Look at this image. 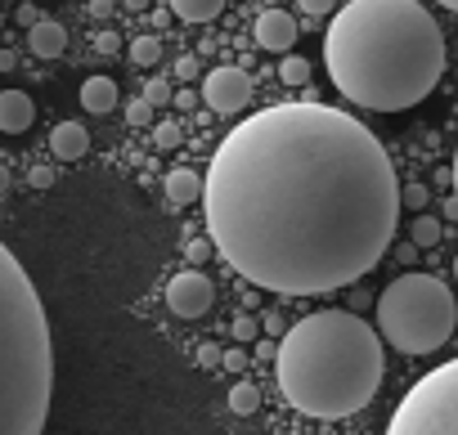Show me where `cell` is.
<instances>
[{
	"label": "cell",
	"mask_w": 458,
	"mask_h": 435,
	"mask_svg": "<svg viewBox=\"0 0 458 435\" xmlns=\"http://www.w3.org/2000/svg\"><path fill=\"white\" fill-rule=\"evenodd\" d=\"M207 238L248 283L319 297L360 283L391 247L400 180L364 121L275 104L220 139L202 180Z\"/></svg>",
	"instance_id": "1"
},
{
	"label": "cell",
	"mask_w": 458,
	"mask_h": 435,
	"mask_svg": "<svg viewBox=\"0 0 458 435\" xmlns=\"http://www.w3.org/2000/svg\"><path fill=\"white\" fill-rule=\"evenodd\" d=\"M324 63L351 104L404 113L445 77V37L418 0H351L333 10Z\"/></svg>",
	"instance_id": "2"
},
{
	"label": "cell",
	"mask_w": 458,
	"mask_h": 435,
	"mask_svg": "<svg viewBox=\"0 0 458 435\" xmlns=\"http://www.w3.org/2000/svg\"><path fill=\"white\" fill-rule=\"evenodd\" d=\"M382 337L355 310H319L293 323L275 350L284 399L319 422L360 413L382 386Z\"/></svg>",
	"instance_id": "3"
},
{
	"label": "cell",
	"mask_w": 458,
	"mask_h": 435,
	"mask_svg": "<svg viewBox=\"0 0 458 435\" xmlns=\"http://www.w3.org/2000/svg\"><path fill=\"white\" fill-rule=\"evenodd\" d=\"M55 395V341L37 283L0 243V435H41Z\"/></svg>",
	"instance_id": "4"
},
{
	"label": "cell",
	"mask_w": 458,
	"mask_h": 435,
	"mask_svg": "<svg viewBox=\"0 0 458 435\" xmlns=\"http://www.w3.org/2000/svg\"><path fill=\"white\" fill-rule=\"evenodd\" d=\"M458 305L436 274H400L377 297V337L400 355H431L454 337Z\"/></svg>",
	"instance_id": "5"
},
{
	"label": "cell",
	"mask_w": 458,
	"mask_h": 435,
	"mask_svg": "<svg viewBox=\"0 0 458 435\" xmlns=\"http://www.w3.org/2000/svg\"><path fill=\"white\" fill-rule=\"evenodd\" d=\"M386 435H458V359L431 368L409 386V395L391 413Z\"/></svg>",
	"instance_id": "6"
},
{
	"label": "cell",
	"mask_w": 458,
	"mask_h": 435,
	"mask_svg": "<svg viewBox=\"0 0 458 435\" xmlns=\"http://www.w3.org/2000/svg\"><path fill=\"white\" fill-rule=\"evenodd\" d=\"M211 113H239L252 99V77L243 68H211L202 77V95H198Z\"/></svg>",
	"instance_id": "7"
},
{
	"label": "cell",
	"mask_w": 458,
	"mask_h": 435,
	"mask_svg": "<svg viewBox=\"0 0 458 435\" xmlns=\"http://www.w3.org/2000/svg\"><path fill=\"white\" fill-rule=\"evenodd\" d=\"M166 305L175 319H202L216 305V283L202 270H184L166 283Z\"/></svg>",
	"instance_id": "8"
},
{
	"label": "cell",
	"mask_w": 458,
	"mask_h": 435,
	"mask_svg": "<svg viewBox=\"0 0 458 435\" xmlns=\"http://www.w3.org/2000/svg\"><path fill=\"white\" fill-rule=\"evenodd\" d=\"M257 46L270 54H288L297 46V19L288 10H266L257 19Z\"/></svg>",
	"instance_id": "9"
},
{
	"label": "cell",
	"mask_w": 458,
	"mask_h": 435,
	"mask_svg": "<svg viewBox=\"0 0 458 435\" xmlns=\"http://www.w3.org/2000/svg\"><path fill=\"white\" fill-rule=\"evenodd\" d=\"M32 121H37V104L28 90H0V130L23 135Z\"/></svg>",
	"instance_id": "10"
},
{
	"label": "cell",
	"mask_w": 458,
	"mask_h": 435,
	"mask_svg": "<svg viewBox=\"0 0 458 435\" xmlns=\"http://www.w3.org/2000/svg\"><path fill=\"white\" fill-rule=\"evenodd\" d=\"M50 153H55L59 162H81V157L90 153L86 126H81V121H59V126L50 130Z\"/></svg>",
	"instance_id": "11"
},
{
	"label": "cell",
	"mask_w": 458,
	"mask_h": 435,
	"mask_svg": "<svg viewBox=\"0 0 458 435\" xmlns=\"http://www.w3.org/2000/svg\"><path fill=\"white\" fill-rule=\"evenodd\" d=\"M28 46H32V54H37V59H59V54L68 50V32H64V23L41 19V23H32V28H28Z\"/></svg>",
	"instance_id": "12"
},
{
	"label": "cell",
	"mask_w": 458,
	"mask_h": 435,
	"mask_svg": "<svg viewBox=\"0 0 458 435\" xmlns=\"http://www.w3.org/2000/svg\"><path fill=\"white\" fill-rule=\"evenodd\" d=\"M162 188H166V197H171L175 206H193V202H202V175H198V171H189V166L166 171Z\"/></svg>",
	"instance_id": "13"
},
{
	"label": "cell",
	"mask_w": 458,
	"mask_h": 435,
	"mask_svg": "<svg viewBox=\"0 0 458 435\" xmlns=\"http://www.w3.org/2000/svg\"><path fill=\"white\" fill-rule=\"evenodd\" d=\"M81 108L95 113V117L113 113V108H117V81H113V77H86V86H81Z\"/></svg>",
	"instance_id": "14"
},
{
	"label": "cell",
	"mask_w": 458,
	"mask_h": 435,
	"mask_svg": "<svg viewBox=\"0 0 458 435\" xmlns=\"http://www.w3.org/2000/svg\"><path fill=\"white\" fill-rule=\"evenodd\" d=\"M171 10L184 23H211V19H220L225 0H171Z\"/></svg>",
	"instance_id": "15"
},
{
	"label": "cell",
	"mask_w": 458,
	"mask_h": 435,
	"mask_svg": "<svg viewBox=\"0 0 458 435\" xmlns=\"http://www.w3.org/2000/svg\"><path fill=\"white\" fill-rule=\"evenodd\" d=\"M440 238H445V225L436 221V215L418 211L413 221H409V243H413V247H436Z\"/></svg>",
	"instance_id": "16"
},
{
	"label": "cell",
	"mask_w": 458,
	"mask_h": 435,
	"mask_svg": "<svg viewBox=\"0 0 458 435\" xmlns=\"http://www.w3.org/2000/svg\"><path fill=\"white\" fill-rule=\"evenodd\" d=\"M261 408V390L252 381H234L229 386V413H239V417H252Z\"/></svg>",
	"instance_id": "17"
},
{
	"label": "cell",
	"mask_w": 458,
	"mask_h": 435,
	"mask_svg": "<svg viewBox=\"0 0 458 435\" xmlns=\"http://www.w3.org/2000/svg\"><path fill=\"white\" fill-rule=\"evenodd\" d=\"M126 54H131L135 68H157V63H162V41H157V37H135Z\"/></svg>",
	"instance_id": "18"
},
{
	"label": "cell",
	"mask_w": 458,
	"mask_h": 435,
	"mask_svg": "<svg viewBox=\"0 0 458 435\" xmlns=\"http://www.w3.org/2000/svg\"><path fill=\"white\" fill-rule=\"evenodd\" d=\"M288 86H306L310 81V63L301 59V54H284V72H279Z\"/></svg>",
	"instance_id": "19"
},
{
	"label": "cell",
	"mask_w": 458,
	"mask_h": 435,
	"mask_svg": "<svg viewBox=\"0 0 458 435\" xmlns=\"http://www.w3.org/2000/svg\"><path fill=\"white\" fill-rule=\"evenodd\" d=\"M140 99H148L153 108L171 104V81H166V77H148V81H144V95H140Z\"/></svg>",
	"instance_id": "20"
},
{
	"label": "cell",
	"mask_w": 458,
	"mask_h": 435,
	"mask_svg": "<svg viewBox=\"0 0 458 435\" xmlns=\"http://www.w3.org/2000/svg\"><path fill=\"white\" fill-rule=\"evenodd\" d=\"M427 197H431V188H427V184H400V206L422 211V206H427Z\"/></svg>",
	"instance_id": "21"
},
{
	"label": "cell",
	"mask_w": 458,
	"mask_h": 435,
	"mask_svg": "<svg viewBox=\"0 0 458 435\" xmlns=\"http://www.w3.org/2000/svg\"><path fill=\"white\" fill-rule=\"evenodd\" d=\"M229 332H234V341L243 346V341H257V332H261V323H257L252 314H239V319H234V328H229Z\"/></svg>",
	"instance_id": "22"
},
{
	"label": "cell",
	"mask_w": 458,
	"mask_h": 435,
	"mask_svg": "<svg viewBox=\"0 0 458 435\" xmlns=\"http://www.w3.org/2000/svg\"><path fill=\"white\" fill-rule=\"evenodd\" d=\"M126 121H131V126H148V121H153V104H148V99H131V104H126Z\"/></svg>",
	"instance_id": "23"
},
{
	"label": "cell",
	"mask_w": 458,
	"mask_h": 435,
	"mask_svg": "<svg viewBox=\"0 0 458 435\" xmlns=\"http://www.w3.org/2000/svg\"><path fill=\"white\" fill-rule=\"evenodd\" d=\"M153 144H157V148H180V130H175V121H157V126H153Z\"/></svg>",
	"instance_id": "24"
},
{
	"label": "cell",
	"mask_w": 458,
	"mask_h": 435,
	"mask_svg": "<svg viewBox=\"0 0 458 435\" xmlns=\"http://www.w3.org/2000/svg\"><path fill=\"white\" fill-rule=\"evenodd\" d=\"M211 252H216V243H211V238H189V243H184V256H189L193 265L211 261Z\"/></svg>",
	"instance_id": "25"
},
{
	"label": "cell",
	"mask_w": 458,
	"mask_h": 435,
	"mask_svg": "<svg viewBox=\"0 0 458 435\" xmlns=\"http://www.w3.org/2000/svg\"><path fill=\"white\" fill-rule=\"evenodd\" d=\"M220 368H229V372H243V368H248V350H243V346H234V350H220Z\"/></svg>",
	"instance_id": "26"
},
{
	"label": "cell",
	"mask_w": 458,
	"mask_h": 435,
	"mask_svg": "<svg viewBox=\"0 0 458 435\" xmlns=\"http://www.w3.org/2000/svg\"><path fill=\"white\" fill-rule=\"evenodd\" d=\"M117 50H122V37H117V32H108V28H104V32H99V37H95V54H117Z\"/></svg>",
	"instance_id": "27"
},
{
	"label": "cell",
	"mask_w": 458,
	"mask_h": 435,
	"mask_svg": "<svg viewBox=\"0 0 458 435\" xmlns=\"http://www.w3.org/2000/svg\"><path fill=\"white\" fill-rule=\"evenodd\" d=\"M297 5H301L310 19H324V14H333V10H337V0H297Z\"/></svg>",
	"instance_id": "28"
},
{
	"label": "cell",
	"mask_w": 458,
	"mask_h": 435,
	"mask_svg": "<svg viewBox=\"0 0 458 435\" xmlns=\"http://www.w3.org/2000/svg\"><path fill=\"white\" fill-rule=\"evenodd\" d=\"M189 77H198V59H193V54L175 59V81H189Z\"/></svg>",
	"instance_id": "29"
},
{
	"label": "cell",
	"mask_w": 458,
	"mask_h": 435,
	"mask_svg": "<svg viewBox=\"0 0 458 435\" xmlns=\"http://www.w3.org/2000/svg\"><path fill=\"white\" fill-rule=\"evenodd\" d=\"M171 99H175L180 113H193V108H198V95H193V90H171Z\"/></svg>",
	"instance_id": "30"
},
{
	"label": "cell",
	"mask_w": 458,
	"mask_h": 435,
	"mask_svg": "<svg viewBox=\"0 0 458 435\" xmlns=\"http://www.w3.org/2000/svg\"><path fill=\"white\" fill-rule=\"evenodd\" d=\"M55 184V166H32V188H50Z\"/></svg>",
	"instance_id": "31"
},
{
	"label": "cell",
	"mask_w": 458,
	"mask_h": 435,
	"mask_svg": "<svg viewBox=\"0 0 458 435\" xmlns=\"http://www.w3.org/2000/svg\"><path fill=\"white\" fill-rule=\"evenodd\" d=\"M14 19H19V28H32V23H41V10H37V5H19Z\"/></svg>",
	"instance_id": "32"
},
{
	"label": "cell",
	"mask_w": 458,
	"mask_h": 435,
	"mask_svg": "<svg viewBox=\"0 0 458 435\" xmlns=\"http://www.w3.org/2000/svg\"><path fill=\"white\" fill-rule=\"evenodd\" d=\"M198 364H202V368H216V364H220V346H202V350H198Z\"/></svg>",
	"instance_id": "33"
},
{
	"label": "cell",
	"mask_w": 458,
	"mask_h": 435,
	"mask_svg": "<svg viewBox=\"0 0 458 435\" xmlns=\"http://www.w3.org/2000/svg\"><path fill=\"white\" fill-rule=\"evenodd\" d=\"M261 332H270V337H284V319H279V314H266V319H261Z\"/></svg>",
	"instance_id": "34"
},
{
	"label": "cell",
	"mask_w": 458,
	"mask_h": 435,
	"mask_svg": "<svg viewBox=\"0 0 458 435\" xmlns=\"http://www.w3.org/2000/svg\"><path fill=\"white\" fill-rule=\"evenodd\" d=\"M19 68V54L14 50H0V72H14Z\"/></svg>",
	"instance_id": "35"
},
{
	"label": "cell",
	"mask_w": 458,
	"mask_h": 435,
	"mask_svg": "<svg viewBox=\"0 0 458 435\" xmlns=\"http://www.w3.org/2000/svg\"><path fill=\"white\" fill-rule=\"evenodd\" d=\"M449 171H454V202H458V153H454V166Z\"/></svg>",
	"instance_id": "36"
},
{
	"label": "cell",
	"mask_w": 458,
	"mask_h": 435,
	"mask_svg": "<svg viewBox=\"0 0 458 435\" xmlns=\"http://www.w3.org/2000/svg\"><path fill=\"white\" fill-rule=\"evenodd\" d=\"M5 188H10V171H5V166H0V193H5Z\"/></svg>",
	"instance_id": "37"
},
{
	"label": "cell",
	"mask_w": 458,
	"mask_h": 435,
	"mask_svg": "<svg viewBox=\"0 0 458 435\" xmlns=\"http://www.w3.org/2000/svg\"><path fill=\"white\" fill-rule=\"evenodd\" d=\"M126 10H148V0H126Z\"/></svg>",
	"instance_id": "38"
},
{
	"label": "cell",
	"mask_w": 458,
	"mask_h": 435,
	"mask_svg": "<svg viewBox=\"0 0 458 435\" xmlns=\"http://www.w3.org/2000/svg\"><path fill=\"white\" fill-rule=\"evenodd\" d=\"M436 5H445V10H454V14H458V0H436Z\"/></svg>",
	"instance_id": "39"
},
{
	"label": "cell",
	"mask_w": 458,
	"mask_h": 435,
	"mask_svg": "<svg viewBox=\"0 0 458 435\" xmlns=\"http://www.w3.org/2000/svg\"><path fill=\"white\" fill-rule=\"evenodd\" d=\"M454 279H458V256H454Z\"/></svg>",
	"instance_id": "40"
},
{
	"label": "cell",
	"mask_w": 458,
	"mask_h": 435,
	"mask_svg": "<svg viewBox=\"0 0 458 435\" xmlns=\"http://www.w3.org/2000/svg\"><path fill=\"white\" fill-rule=\"evenodd\" d=\"M0 28H5V14H0Z\"/></svg>",
	"instance_id": "41"
}]
</instances>
